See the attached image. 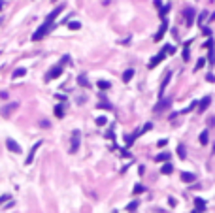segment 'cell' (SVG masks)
<instances>
[{"mask_svg": "<svg viewBox=\"0 0 215 213\" xmlns=\"http://www.w3.org/2000/svg\"><path fill=\"white\" fill-rule=\"evenodd\" d=\"M96 85H98L100 89H102V91H106V89H110V87H112V85H110V83H108V81H104V79H100V81L96 83Z\"/></svg>", "mask_w": 215, "mask_h": 213, "instance_id": "cell-27", "label": "cell"}, {"mask_svg": "<svg viewBox=\"0 0 215 213\" xmlns=\"http://www.w3.org/2000/svg\"><path fill=\"white\" fill-rule=\"evenodd\" d=\"M170 104H172V98H162L161 102H159V104L155 106V111H157V113H161L162 109H166Z\"/></svg>", "mask_w": 215, "mask_h": 213, "instance_id": "cell-12", "label": "cell"}, {"mask_svg": "<svg viewBox=\"0 0 215 213\" xmlns=\"http://www.w3.org/2000/svg\"><path fill=\"white\" fill-rule=\"evenodd\" d=\"M0 98H4V100H6V98H8V92L2 91V92H0Z\"/></svg>", "mask_w": 215, "mask_h": 213, "instance_id": "cell-40", "label": "cell"}, {"mask_svg": "<svg viewBox=\"0 0 215 213\" xmlns=\"http://www.w3.org/2000/svg\"><path fill=\"white\" fill-rule=\"evenodd\" d=\"M62 9H64V4L57 6V8H55V9H53V11H51V13H49V15H47V19H45V21H49V23H53L55 19H57V17H58V13H60V11H62Z\"/></svg>", "mask_w": 215, "mask_h": 213, "instance_id": "cell-10", "label": "cell"}, {"mask_svg": "<svg viewBox=\"0 0 215 213\" xmlns=\"http://www.w3.org/2000/svg\"><path fill=\"white\" fill-rule=\"evenodd\" d=\"M193 213H200V211H198V209H194V211H193Z\"/></svg>", "mask_w": 215, "mask_h": 213, "instance_id": "cell-44", "label": "cell"}, {"mask_svg": "<svg viewBox=\"0 0 215 213\" xmlns=\"http://www.w3.org/2000/svg\"><path fill=\"white\" fill-rule=\"evenodd\" d=\"M191 59V53H189V49L185 47V51H183V60H189Z\"/></svg>", "mask_w": 215, "mask_h": 213, "instance_id": "cell-35", "label": "cell"}, {"mask_svg": "<svg viewBox=\"0 0 215 213\" xmlns=\"http://www.w3.org/2000/svg\"><path fill=\"white\" fill-rule=\"evenodd\" d=\"M166 30H168V23H166L164 19H162V25H161V28H159V32L155 34V42H161V40H162V36L166 34Z\"/></svg>", "mask_w": 215, "mask_h": 213, "instance_id": "cell-11", "label": "cell"}, {"mask_svg": "<svg viewBox=\"0 0 215 213\" xmlns=\"http://www.w3.org/2000/svg\"><path fill=\"white\" fill-rule=\"evenodd\" d=\"M170 77H172V72L168 70V72L164 74V77H162V83H161V89H159V96L162 98V94H164L166 87H168V83H170Z\"/></svg>", "mask_w": 215, "mask_h": 213, "instance_id": "cell-7", "label": "cell"}, {"mask_svg": "<svg viewBox=\"0 0 215 213\" xmlns=\"http://www.w3.org/2000/svg\"><path fill=\"white\" fill-rule=\"evenodd\" d=\"M168 9H170V6H162V8H161V13H159V15H161V17L164 19V15L168 13Z\"/></svg>", "mask_w": 215, "mask_h": 213, "instance_id": "cell-32", "label": "cell"}, {"mask_svg": "<svg viewBox=\"0 0 215 213\" xmlns=\"http://www.w3.org/2000/svg\"><path fill=\"white\" fill-rule=\"evenodd\" d=\"M98 108H102V109H112V106H110V104H98Z\"/></svg>", "mask_w": 215, "mask_h": 213, "instance_id": "cell-36", "label": "cell"}, {"mask_svg": "<svg viewBox=\"0 0 215 213\" xmlns=\"http://www.w3.org/2000/svg\"><path fill=\"white\" fill-rule=\"evenodd\" d=\"M204 64H206V59H200V60L196 62V66H194V70H200L202 66H204Z\"/></svg>", "mask_w": 215, "mask_h": 213, "instance_id": "cell-33", "label": "cell"}, {"mask_svg": "<svg viewBox=\"0 0 215 213\" xmlns=\"http://www.w3.org/2000/svg\"><path fill=\"white\" fill-rule=\"evenodd\" d=\"M204 47H208V51H210V55H208V62L210 64H213L215 62V49H213V40H208L206 44H204Z\"/></svg>", "mask_w": 215, "mask_h": 213, "instance_id": "cell-6", "label": "cell"}, {"mask_svg": "<svg viewBox=\"0 0 215 213\" xmlns=\"http://www.w3.org/2000/svg\"><path fill=\"white\" fill-rule=\"evenodd\" d=\"M155 8H162V2H161V0H155Z\"/></svg>", "mask_w": 215, "mask_h": 213, "instance_id": "cell-39", "label": "cell"}, {"mask_svg": "<svg viewBox=\"0 0 215 213\" xmlns=\"http://www.w3.org/2000/svg\"><path fill=\"white\" fill-rule=\"evenodd\" d=\"M42 147V141H36L34 145H32V149H30V153H28V157H27V164H32V160H34V155H36V151Z\"/></svg>", "mask_w": 215, "mask_h": 213, "instance_id": "cell-13", "label": "cell"}, {"mask_svg": "<svg viewBox=\"0 0 215 213\" xmlns=\"http://www.w3.org/2000/svg\"><path fill=\"white\" fill-rule=\"evenodd\" d=\"M6 145H8L9 151H13V153H21V147H19V143H17V141H13L11 138H8V140H6Z\"/></svg>", "mask_w": 215, "mask_h": 213, "instance_id": "cell-14", "label": "cell"}, {"mask_svg": "<svg viewBox=\"0 0 215 213\" xmlns=\"http://www.w3.org/2000/svg\"><path fill=\"white\" fill-rule=\"evenodd\" d=\"M210 104H211V96H204V98L200 100V102H198V111H206L208 108H210Z\"/></svg>", "mask_w": 215, "mask_h": 213, "instance_id": "cell-9", "label": "cell"}, {"mask_svg": "<svg viewBox=\"0 0 215 213\" xmlns=\"http://www.w3.org/2000/svg\"><path fill=\"white\" fill-rule=\"evenodd\" d=\"M51 28H53V23H49V21H44V25H42V27L38 28V30H36L34 34H32V42L42 40V38H44L45 34H47V32L51 30Z\"/></svg>", "mask_w": 215, "mask_h": 213, "instance_id": "cell-1", "label": "cell"}, {"mask_svg": "<svg viewBox=\"0 0 215 213\" xmlns=\"http://www.w3.org/2000/svg\"><path fill=\"white\" fill-rule=\"evenodd\" d=\"M6 200H9V194H6V196H2V198H0V204H2V202H6Z\"/></svg>", "mask_w": 215, "mask_h": 213, "instance_id": "cell-41", "label": "cell"}, {"mask_svg": "<svg viewBox=\"0 0 215 213\" xmlns=\"http://www.w3.org/2000/svg\"><path fill=\"white\" fill-rule=\"evenodd\" d=\"M106 123H108V119H106V117H96V125H98V127H104Z\"/></svg>", "mask_w": 215, "mask_h": 213, "instance_id": "cell-31", "label": "cell"}, {"mask_svg": "<svg viewBox=\"0 0 215 213\" xmlns=\"http://www.w3.org/2000/svg\"><path fill=\"white\" fill-rule=\"evenodd\" d=\"M208 141H210V138H208V130H204L200 134V143L202 145H208Z\"/></svg>", "mask_w": 215, "mask_h": 213, "instance_id": "cell-25", "label": "cell"}, {"mask_svg": "<svg viewBox=\"0 0 215 213\" xmlns=\"http://www.w3.org/2000/svg\"><path fill=\"white\" fill-rule=\"evenodd\" d=\"M202 32H204L206 36H210V28H208V27H204V28H202Z\"/></svg>", "mask_w": 215, "mask_h": 213, "instance_id": "cell-38", "label": "cell"}, {"mask_svg": "<svg viewBox=\"0 0 215 213\" xmlns=\"http://www.w3.org/2000/svg\"><path fill=\"white\" fill-rule=\"evenodd\" d=\"M174 172V166H172V162H164L161 168V173L162 175H170V173Z\"/></svg>", "mask_w": 215, "mask_h": 213, "instance_id": "cell-15", "label": "cell"}, {"mask_svg": "<svg viewBox=\"0 0 215 213\" xmlns=\"http://www.w3.org/2000/svg\"><path fill=\"white\" fill-rule=\"evenodd\" d=\"M62 74V64H57V66H53V68L47 72V76H45V81H51V79H57L58 76Z\"/></svg>", "mask_w": 215, "mask_h": 213, "instance_id": "cell-3", "label": "cell"}, {"mask_svg": "<svg viewBox=\"0 0 215 213\" xmlns=\"http://www.w3.org/2000/svg\"><path fill=\"white\" fill-rule=\"evenodd\" d=\"M183 17H185V23H187V27H191L194 21V9L193 8H187L183 9Z\"/></svg>", "mask_w": 215, "mask_h": 213, "instance_id": "cell-8", "label": "cell"}, {"mask_svg": "<svg viewBox=\"0 0 215 213\" xmlns=\"http://www.w3.org/2000/svg\"><path fill=\"white\" fill-rule=\"evenodd\" d=\"M142 192H145V187L143 185H136L134 187V194H142Z\"/></svg>", "mask_w": 215, "mask_h": 213, "instance_id": "cell-29", "label": "cell"}, {"mask_svg": "<svg viewBox=\"0 0 215 213\" xmlns=\"http://www.w3.org/2000/svg\"><path fill=\"white\" fill-rule=\"evenodd\" d=\"M132 76H134V70H132V68H128L125 74H123V81H125V83H128L130 79H132Z\"/></svg>", "mask_w": 215, "mask_h": 213, "instance_id": "cell-20", "label": "cell"}, {"mask_svg": "<svg viewBox=\"0 0 215 213\" xmlns=\"http://www.w3.org/2000/svg\"><path fill=\"white\" fill-rule=\"evenodd\" d=\"M181 181L194 183V181H196V175H194V173H189V172H183V173H181Z\"/></svg>", "mask_w": 215, "mask_h": 213, "instance_id": "cell-16", "label": "cell"}, {"mask_svg": "<svg viewBox=\"0 0 215 213\" xmlns=\"http://www.w3.org/2000/svg\"><path fill=\"white\" fill-rule=\"evenodd\" d=\"M25 74H27V70H25V68H17V70H13L11 77H13V79H17V77H23Z\"/></svg>", "mask_w": 215, "mask_h": 213, "instance_id": "cell-21", "label": "cell"}, {"mask_svg": "<svg viewBox=\"0 0 215 213\" xmlns=\"http://www.w3.org/2000/svg\"><path fill=\"white\" fill-rule=\"evenodd\" d=\"M166 55H168V53H166V51L162 49V51H161V53H159V55H155V57H153V59L149 60V64H147V66H149V68H155L157 64H161L162 60H164V57H166Z\"/></svg>", "mask_w": 215, "mask_h": 213, "instance_id": "cell-5", "label": "cell"}, {"mask_svg": "<svg viewBox=\"0 0 215 213\" xmlns=\"http://www.w3.org/2000/svg\"><path fill=\"white\" fill-rule=\"evenodd\" d=\"M208 81H211V83L215 81V76H213V74H208Z\"/></svg>", "mask_w": 215, "mask_h": 213, "instance_id": "cell-37", "label": "cell"}, {"mask_svg": "<svg viewBox=\"0 0 215 213\" xmlns=\"http://www.w3.org/2000/svg\"><path fill=\"white\" fill-rule=\"evenodd\" d=\"M194 206H196L198 211H204V209H206V200H202V198H194Z\"/></svg>", "mask_w": 215, "mask_h": 213, "instance_id": "cell-18", "label": "cell"}, {"mask_svg": "<svg viewBox=\"0 0 215 213\" xmlns=\"http://www.w3.org/2000/svg\"><path fill=\"white\" fill-rule=\"evenodd\" d=\"M55 115H57L58 119L64 115V108H62V104H58V106H55Z\"/></svg>", "mask_w": 215, "mask_h": 213, "instance_id": "cell-23", "label": "cell"}, {"mask_svg": "<svg viewBox=\"0 0 215 213\" xmlns=\"http://www.w3.org/2000/svg\"><path fill=\"white\" fill-rule=\"evenodd\" d=\"M17 102H9V104H6V106H2V108H0V115H2V117H9V115H11V111H15V109H17Z\"/></svg>", "mask_w": 215, "mask_h": 213, "instance_id": "cell-4", "label": "cell"}, {"mask_svg": "<svg viewBox=\"0 0 215 213\" xmlns=\"http://www.w3.org/2000/svg\"><path fill=\"white\" fill-rule=\"evenodd\" d=\"M172 159V155L170 153H161L155 157V162H166V160H170Z\"/></svg>", "mask_w": 215, "mask_h": 213, "instance_id": "cell-17", "label": "cell"}, {"mask_svg": "<svg viewBox=\"0 0 215 213\" xmlns=\"http://www.w3.org/2000/svg\"><path fill=\"white\" fill-rule=\"evenodd\" d=\"M79 141H81V132H79V130H74V132H72L70 153H77V149H79Z\"/></svg>", "mask_w": 215, "mask_h": 213, "instance_id": "cell-2", "label": "cell"}, {"mask_svg": "<svg viewBox=\"0 0 215 213\" xmlns=\"http://www.w3.org/2000/svg\"><path fill=\"white\" fill-rule=\"evenodd\" d=\"M136 209H138V202H136V200H134V202H130V204L126 206V211H128V213H134Z\"/></svg>", "mask_w": 215, "mask_h": 213, "instance_id": "cell-24", "label": "cell"}, {"mask_svg": "<svg viewBox=\"0 0 215 213\" xmlns=\"http://www.w3.org/2000/svg\"><path fill=\"white\" fill-rule=\"evenodd\" d=\"M206 19H208V11H202V13L198 15V25H200V27H202V23H204Z\"/></svg>", "mask_w": 215, "mask_h": 213, "instance_id": "cell-28", "label": "cell"}, {"mask_svg": "<svg viewBox=\"0 0 215 213\" xmlns=\"http://www.w3.org/2000/svg\"><path fill=\"white\" fill-rule=\"evenodd\" d=\"M210 19H211V21H215V13H213V15H211V17H210Z\"/></svg>", "mask_w": 215, "mask_h": 213, "instance_id": "cell-42", "label": "cell"}, {"mask_svg": "<svg viewBox=\"0 0 215 213\" xmlns=\"http://www.w3.org/2000/svg\"><path fill=\"white\" fill-rule=\"evenodd\" d=\"M77 83H79L81 87H91V85H89V79H87V77L83 76V74H81V76L77 77Z\"/></svg>", "mask_w": 215, "mask_h": 213, "instance_id": "cell-22", "label": "cell"}, {"mask_svg": "<svg viewBox=\"0 0 215 213\" xmlns=\"http://www.w3.org/2000/svg\"><path fill=\"white\" fill-rule=\"evenodd\" d=\"M68 28H70V30H79V28H81V23H77V21H72V23L68 25Z\"/></svg>", "mask_w": 215, "mask_h": 213, "instance_id": "cell-26", "label": "cell"}, {"mask_svg": "<svg viewBox=\"0 0 215 213\" xmlns=\"http://www.w3.org/2000/svg\"><path fill=\"white\" fill-rule=\"evenodd\" d=\"M164 51H166V53H172V55H174V53H175V47H174V46H166Z\"/></svg>", "mask_w": 215, "mask_h": 213, "instance_id": "cell-34", "label": "cell"}, {"mask_svg": "<svg viewBox=\"0 0 215 213\" xmlns=\"http://www.w3.org/2000/svg\"><path fill=\"white\" fill-rule=\"evenodd\" d=\"M151 128H153V125H151V123H147V125H143V128H140V134H145V132L151 130Z\"/></svg>", "mask_w": 215, "mask_h": 213, "instance_id": "cell-30", "label": "cell"}, {"mask_svg": "<svg viewBox=\"0 0 215 213\" xmlns=\"http://www.w3.org/2000/svg\"><path fill=\"white\" fill-rule=\"evenodd\" d=\"M177 157H179L181 160H185V159H187V153H185V145H181V143L177 145Z\"/></svg>", "mask_w": 215, "mask_h": 213, "instance_id": "cell-19", "label": "cell"}, {"mask_svg": "<svg viewBox=\"0 0 215 213\" xmlns=\"http://www.w3.org/2000/svg\"><path fill=\"white\" fill-rule=\"evenodd\" d=\"M2 6H4V2H2V0H0V8H2Z\"/></svg>", "mask_w": 215, "mask_h": 213, "instance_id": "cell-43", "label": "cell"}]
</instances>
